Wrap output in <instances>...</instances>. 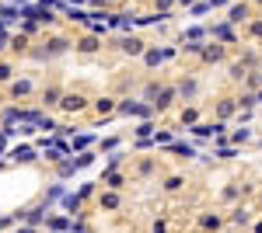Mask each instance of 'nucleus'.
Returning a JSON list of instances; mask_svg holds the SVG:
<instances>
[{"label": "nucleus", "mask_w": 262, "mask_h": 233, "mask_svg": "<svg viewBox=\"0 0 262 233\" xmlns=\"http://www.w3.org/2000/svg\"><path fill=\"white\" fill-rule=\"evenodd\" d=\"M245 14H248V7H245V4H242V7H231V21H242Z\"/></svg>", "instance_id": "1"}, {"label": "nucleus", "mask_w": 262, "mask_h": 233, "mask_svg": "<svg viewBox=\"0 0 262 233\" xmlns=\"http://www.w3.org/2000/svg\"><path fill=\"white\" fill-rule=\"evenodd\" d=\"M252 35H259V39H262V21H255V24H252Z\"/></svg>", "instance_id": "2"}, {"label": "nucleus", "mask_w": 262, "mask_h": 233, "mask_svg": "<svg viewBox=\"0 0 262 233\" xmlns=\"http://www.w3.org/2000/svg\"><path fill=\"white\" fill-rule=\"evenodd\" d=\"M221 4H227V0H210V7H221Z\"/></svg>", "instance_id": "3"}, {"label": "nucleus", "mask_w": 262, "mask_h": 233, "mask_svg": "<svg viewBox=\"0 0 262 233\" xmlns=\"http://www.w3.org/2000/svg\"><path fill=\"white\" fill-rule=\"evenodd\" d=\"M259 4H262V0H259Z\"/></svg>", "instance_id": "4"}]
</instances>
